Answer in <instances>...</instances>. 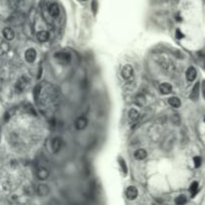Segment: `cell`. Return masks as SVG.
I'll use <instances>...</instances> for the list:
<instances>
[{
  "mask_svg": "<svg viewBox=\"0 0 205 205\" xmlns=\"http://www.w3.org/2000/svg\"><path fill=\"white\" fill-rule=\"evenodd\" d=\"M55 59L57 60V62L60 64H69L71 61V54L68 52H64V51H60V52H56L55 54Z\"/></svg>",
  "mask_w": 205,
  "mask_h": 205,
  "instance_id": "obj_1",
  "label": "cell"
},
{
  "mask_svg": "<svg viewBox=\"0 0 205 205\" xmlns=\"http://www.w3.org/2000/svg\"><path fill=\"white\" fill-rule=\"evenodd\" d=\"M121 75H122V77L125 79V80H128V79H130L132 76H133V68H132L131 65H125L123 67L122 71H121Z\"/></svg>",
  "mask_w": 205,
  "mask_h": 205,
  "instance_id": "obj_2",
  "label": "cell"
},
{
  "mask_svg": "<svg viewBox=\"0 0 205 205\" xmlns=\"http://www.w3.org/2000/svg\"><path fill=\"white\" fill-rule=\"evenodd\" d=\"M125 194H126V197L129 200H134L138 195V190L135 186H129V187L126 189Z\"/></svg>",
  "mask_w": 205,
  "mask_h": 205,
  "instance_id": "obj_3",
  "label": "cell"
},
{
  "mask_svg": "<svg viewBox=\"0 0 205 205\" xmlns=\"http://www.w3.org/2000/svg\"><path fill=\"white\" fill-rule=\"evenodd\" d=\"M87 123H88L87 119L84 116H81V117H79V118H77L76 121H75V126H76L78 130H83V129L87 126Z\"/></svg>",
  "mask_w": 205,
  "mask_h": 205,
  "instance_id": "obj_4",
  "label": "cell"
},
{
  "mask_svg": "<svg viewBox=\"0 0 205 205\" xmlns=\"http://www.w3.org/2000/svg\"><path fill=\"white\" fill-rule=\"evenodd\" d=\"M25 59H26V61L29 63L34 62V60L36 59V51L34 50L33 48L28 49V50L25 52Z\"/></svg>",
  "mask_w": 205,
  "mask_h": 205,
  "instance_id": "obj_5",
  "label": "cell"
},
{
  "mask_svg": "<svg viewBox=\"0 0 205 205\" xmlns=\"http://www.w3.org/2000/svg\"><path fill=\"white\" fill-rule=\"evenodd\" d=\"M48 12L52 17H57L60 13L58 5L56 4V3H51V4L48 6Z\"/></svg>",
  "mask_w": 205,
  "mask_h": 205,
  "instance_id": "obj_6",
  "label": "cell"
},
{
  "mask_svg": "<svg viewBox=\"0 0 205 205\" xmlns=\"http://www.w3.org/2000/svg\"><path fill=\"white\" fill-rule=\"evenodd\" d=\"M51 147H52L53 152H58V151L61 149V147H62V140L60 139L59 137L54 138L52 140Z\"/></svg>",
  "mask_w": 205,
  "mask_h": 205,
  "instance_id": "obj_7",
  "label": "cell"
},
{
  "mask_svg": "<svg viewBox=\"0 0 205 205\" xmlns=\"http://www.w3.org/2000/svg\"><path fill=\"white\" fill-rule=\"evenodd\" d=\"M2 34H3V37H4L6 40H9V41L12 40L15 37V33L10 27H5L4 29H3Z\"/></svg>",
  "mask_w": 205,
  "mask_h": 205,
  "instance_id": "obj_8",
  "label": "cell"
},
{
  "mask_svg": "<svg viewBox=\"0 0 205 205\" xmlns=\"http://www.w3.org/2000/svg\"><path fill=\"white\" fill-rule=\"evenodd\" d=\"M196 75H197V71L194 67H189L187 71H186V79L190 82L196 78Z\"/></svg>",
  "mask_w": 205,
  "mask_h": 205,
  "instance_id": "obj_9",
  "label": "cell"
},
{
  "mask_svg": "<svg viewBox=\"0 0 205 205\" xmlns=\"http://www.w3.org/2000/svg\"><path fill=\"white\" fill-rule=\"evenodd\" d=\"M159 90H160V92L162 94H164V95H166V94H169L171 93L172 91V86L170 83H162V84H160V86H159Z\"/></svg>",
  "mask_w": 205,
  "mask_h": 205,
  "instance_id": "obj_10",
  "label": "cell"
},
{
  "mask_svg": "<svg viewBox=\"0 0 205 205\" xmlns=\"http://www.w3.org/2000/svg\"><path fill=\"white\" fill-rule=\"evenodd\" d=\"M27 84H28V79L25 76H22L16 83V89H18L19 91H23L25 87L27 86Z\"/></svg>",
  "mask_w": 205,
  "mask_h": 205,
  "instance_id": "obj_11",
  "label": "cell"
},
{
  "mask_svg": "<svg viewBox=\"0 0 205 205\" xmlns=\"http://www.w3.org/2000/svg\"><path fill=\"white\" fill-rule=\"evenodd\" d=\"M36 38L39 42H46V41L49 39V33L45 30H42V31H39L36 34Z\"/></svg>",
  "mask_w": 205,
  "mask_h": 205,
  "instance_id": "obj_12",
  "label": "cell"
},
{
  "mask_svg": "<svg viewBox=\"0 0 205 205\" xmlns=\"http://www.w3.org/2000/svg\"><path fill=\"white\" fill-rule=\"evenodd\" d=\"M49 193V187L45 184H40L37 187V194L39 196H46Z\"/></svg>",
  "mask_w": 205,
  "mask_h": 205,
  "instance_id": "obj_13",
  "label": "cell"
},
{
  "mask_svg": "<svg viewBox=\"0 0 205 205\" xmlns=\"http://www.w3.org/2000/svg\"><path fill=\"white\" fill-rule=\"evenodd\" d=\"M134 157L137 160H144L147 157V152L145 149H137L134 152Z\"/></svg>",
  "mask_w": 205,
  "mask_h": 205,
  "instance_id": "obj_14",
  "label": "cell"
},
{
  "mask_svg": "<svg viewBox=\"0 0 205 205\" xmlns=\"http://www.w3.org/2000/svg\"><path fill=\"white\" fill-rule=\"evenodd\" d=\"M199 87H200V84L199 82H197L196 84L194 85V87H193V89L191 91V94H190V98L192 100H197L199 97Z\"/></svg>",
  "mask_w": 205,
  "mask_h": 205,
  "instance_id": "obj_15",
  "label": "cell"
},
{
  "mask_svg": "<svg viewBox=\"0 0 205 205\" xmlns=\"http://www.w3.org/2000/svg\"><path fill=\"white\" fill-rule=\"evenodd\" d=\"M49 176V171L46 168H40L37 171V177L40 180H45Z\"/></svg>",
  "mask_w": 205,
  "mask_h": 205,
  "instance_id": "obj_16",
  "label": "cell"
},
{
  "mask_svg": "<svg viewBox=\"0 0 205 205\" xmlns=\"http://www.w3.org/2000/svg\"><path fill=\"white\" fill-rule=\"evenodd\" d=\"M128 116H129V119H130L132 122H136V121L139 119L140 115H139V112L136 109H131L128 113Z\"/></svg>",
  "mask_w": 205,
  "mask_h": 205,
  "instance_id": "obj_17",
  "label": "cell"
},
{
  "mask_svg": "<svg viewBox=\"0 0 205 205\" xmlns=\"http://www.w3.org/2000/svg\"><path fill=\"white\" fill-rule=\"evenodd\" d=\"M168 103L172 106V107H174V108H178V107H180V105H181V101H180V99L178 97H175V96H173V97H170L169 99H168Z\"/></svg>",
  "mask_w": 205,
  "mask_h": 205,
  "instance_id": "obj_18",
  "label": "cell"
},
{
  "mask_svg": "<svg viewBox=\"0 0 205 205\" xmlns=\"http://www.w3.org/2000/svg\"><path fill=\"white\" fill-rule=\"evenodd\" d=\"M199 185H198V182H196V181H194L193 183L190 185V187H189V191H190V193H191V195L194 197L195 195H196V193L198 192V190H199Z\"/></svg>",
  "mask_w": 205,
  "mask_h": 205,
  "instance_id": "obj_19",
  "label": "cell"
},
{
  "mask_svg": "<svg viewBox=\"0 0 205 205\" xmlns=\"http://www.w3.org/2000/svg\"><path fill=\"white\" fill-rule=\"evenodd\" d=\"M135 101H136V104L139 105V106H142L144 103H145V97H144V95H142V94H138L137 96H136L135 98Z\"/></svg>",
  "mask_w": 205,
  "mask_h": 205,
  "instance_id": "obj_20",
  "label": "cell"
},
{
  "mask_svg": "<svg viewBox=\"0 0 205 205\" xmlns=\"http://www.w3.org/2000/svg\"><path fill=\"white\" fill-rule=\"evenodd\" d=\"M187 202V199H186V197L184 195H180L178 196L177 198L175 199V203L178 204V205H182V204H185Z\"/></svg>",
  "mask_w": 205,
  "mask_h": 205,
  "instance_id": "obj_21",
  "label": "cell"
},
{
  "mask_svg": "<svg viewBox=\"0 0 205 205\" xmlns=\"http://www.w3.org/2000/svg\"><path fill=\"white\" fill-rule=\"evenodd\" d=\"M119 163H120V166H121V169H122V171L124 174H127V166H126V163L123 160L122 158L119 159Z\"/></svg>",
  "mask_w": 205,
  "mask_h": 205,
  "instance_id": "obj_22",
  "label": "cell"
},
{
  "mask_svg": "<svg viewBox=\"0 0 205 205\" xmlns=\"http://www.w3.org/2000/svg\"><path fill=\"white\" fill-rule=\"evenodd\" d=\"M193 162H194V165L196 168H198V167H200L201 163H202V160H201V158L199 156H195L193 158Z\"/></svg>",
  "mask_w": 205,
  "mask_h": 205,
  "instance_id": "obj_23",
  "label": "cell"
},
{
  "mask_svg": "<svg viewBox=\"0 0 205 205\" xmlns=\"http://www.w3.org/2000/svg\"><path fill=\"white\" fill-rule=\"evenodd\" d=\"M175 34H176V37H177L178 39H182V38H183V37H184L183 33H182L179 29H177V30H176V33H175Z\"/></svg>",
  "mask_w": 205,
  "mask_h": 205,
  "instance_id": "obj_24",
  "label": "cell"
},
{
  "mask_svg": "<svg viewBox=\"0 0 205 205\" xmlns=\"http://www.w3.org/2000/svg\"><path fill=\"white\" fill-rule=\"evenodd\" d=\"M204 97H205V90H204Z\"/></svg>",
  "mask_w": 205,
  "mask_h": 205,
  "instance_id": "obj_25",
  "label": "cell"
},
{
  "mask_svg": "<svg viewBox=\"0 0 205 205\" xmlns=\"http://www.w3.org/2000/svg\"><path fill=\"white\" fill-rule=\"evenodd\" d=\"M204 122H205V116H204Z\"/></svg>",
  "mask_w": 205,
  "mask_h": 205,
  "instance_id": "obj_26",
  "label": "cell"
}]
</instances>
